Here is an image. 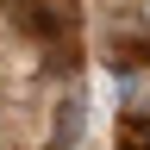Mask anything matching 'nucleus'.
I'll list each match as a JSON object with an SVG mask.
<instances>
[{"label": "nucleus", "mask_w": 150, "mask_h": 150, "mask_svg": "<svg viewBox=\"0 0 150 150\" xmlns=\"http://www.w3.org/2000/svg\"><path fill=\"white\" fill-rule=\"evenodd\" d=\"M0 6L31 38H69V25H75V0H0Z\"/></svg>", "instance_id": "1"}, {"label": "nucleus", "mask_w": 150, "mask_h": 150, "mask_svg": "<svg viewBox=\"0 0 150 150\" xmlns=\"http://www.w3.org/2000/svg\"><path fill=\"white\" fill-rule=\"evenodd\" d=\"M75 138H81V88L56 100V138H50V144L63 150V144H75Z\"/></svg>", "instance_id": "2"}, {"label": "nucleus", "mask_w": 150, "mask_h": 150, "mask_svg": "<svg viewBox=\"0 0 150 150\" xmlns=\"http://www.w3.org/2000/svg\"><path fill=\"white\" fill-rule=\"evenodd\" d=\"M119 150H150V119H119Z\"/></svg>", "instance_id": "3"}]
</instances>
